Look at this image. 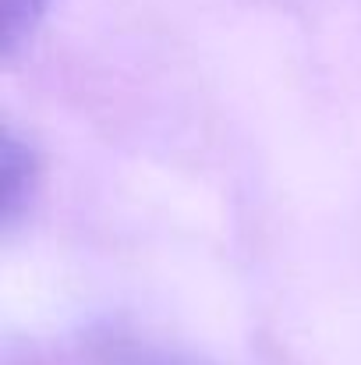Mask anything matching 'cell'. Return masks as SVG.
I'll return each mask as SVG.
<instances>
[{"instance_id": "obj_2", "label": "cell", "mask_w": 361, "mask_h": 365, "mask_svg": "<svg viewBox=\"0 0 361 365\" xmlns=\"http://www.w3.org/2000/svg\"><path fill=\"white\" fill-rule=\"evenodd\" d=\"M4 7V53H14L39 29L50 0H0Z\"/></svg>"}, {"instance_id": "obj_1", "label": "cell", "mask_w": 361, "mask_h": 365, "mask_svg": "<svg viewBox=\"0 0 361 365\" xmlns=\"http://www.w3.org/2000/svg\"><path fill=\"white\" fill-rule=\"evenodd\" d=\"M0 163H4V231H14L18 220L32 210L39 185H43V160L32 138L18 135L11 124H4L0 142Z\"/></svg>"}]
</instances>
